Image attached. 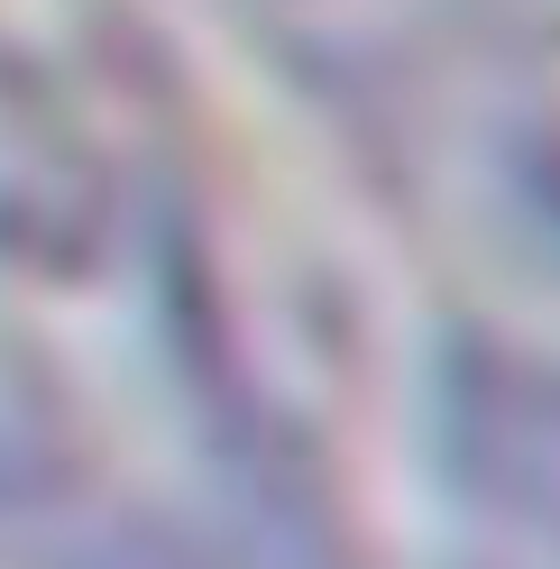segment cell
<instances>
[{
  "mask_svg": "<svg viewBox=\"0 0 560 569\" xmlns=\"http://www.w3.org/2000/svg\"><path fill=\"white\" fill-rule=\"evenodd\" d=\"M377 92L423 258L506 349L560 368V0H460Z\"/></svg>",
  "mask_w": 560,
  "mask_h": 569,
  "instance_id": "obj_1",
  "label": "cell"
}]
</instances>
